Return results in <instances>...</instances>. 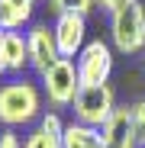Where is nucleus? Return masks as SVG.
<instances>
[{
	"label": "nucleus",
	"mask_w": 145,
	"mask_h": 148,
	"mask_svg": "<svg viewBox=\"0 0 145 148\" xmlns=\"http://www.w3.org/2000/svg\"><path fill=\"white\" fill-rule=\"evenodd\" d=\"M45 97L39 81L32 77H7L0 84V126L3 129H26L42 119Z\"/></svg>",
	"instance_id": "nucleus-1"
},
{
	"label": "nucleus",
	"mask_w": 145,
	"mask_h": 148,
	"mask_svg": "<svg viewBox=\"0 0 145 148\" xmlns=\"http://www.w3.org/2000/svg\"><path fill=\"white\" fill-rule=\"evenodd\" d=\"M110 16V45L119 55H139L145 52V7L142 0H126Z\"/></svg>",
	"instance_id": "nucleus-2"
},
{
	"label": "nucleus",
	"mask_w": 145,
	"mask_h": 148,
	"mask_svg": "<svg viewBox=\"0 0 145 148\" xmlns=\"http://www.w3.org/2000/svg\"><path fill=\"white\" fill-rule=\"evenodd\" d=\"M39 87H42V97L52 110H71L81 93V77H78V64L71 58H58L45 74H39Z\"/></svg>",
	"instance_id": "nucleus-3"
},
{
	"label": "nucleus",
	"mask_w": 145,
	"mask_h": 148,
	"mask_svg": "<svg viewBox=\"0 0 145 148\" xmlns=\"http://www.w3.org/2000/svg\"><path fill=\"white\" fill-rule=\"evenodd\" d=\"M113 110H116V90L110 84L81 87L74 106H71L74 119L78 122H87V126H93V129H103V122L113 116Z\"/></svg>",
	"instance_id": "nucleus-4"
},
{
	"label": "nucleus",
	"mask_w": 145,
	"mask_h": 148,
	"mask_svg": "<svg viewBox=\"0 0 145 148\" xmlns=\"http://www.w3.org/2000/svg\"><path fill=\"white\" fill-rule=\"evenodd\" d=\"M116 48L103 39H90L81 55L74 58L78 64V77H81V87H90V84H110V74H113V61H116Z\"/></svg>",
	"instance_id": "nucleus-5"
},
{
	"label": "nucleus",
	"mask_w": 145,
	"mask_h": 148,
	"mask_svg": "<svg viewBox=\"0 0 145 148\" xmlns=\"http://www.w3.org/2000/svg\"><path fill=\"white\" fill-rule=\"evenodd\" d=\"M26 45H29V71H36V74H45L61 58L55 32H52L48 23H32L26 29Z\"/></svg>",
	"instance_id": "nucleus-6"
},
{
	"label": "nucleus",
	"mask_w": 145,
	"mask_h": 148,
	"mask_svg": "<svg viewBox=\"0 0 145 148\" xmlns=\"http://www.w3.org/2000/svg\"><path fill=\"white\" fill-rule=\"evenodd\" d=\"M52 32H55L61 58H71V61H74L81 55V48L90 42L87 39V16H81V13H61V16H55Z\"/></svg>",
	"instance_id": "nucleus-7"
},
{
	"label": "nucleus",
	"mask_w": 145,
	"mask_h": 148,
	"mask_svg": "<svg viewBox=\"0 0 145 148\" xmlns=\"http://www.w3.org/2000/svg\"><path fill=\"white\" fill-rule=\"evenodd\" d=\"M100 135H103V148H139L129 122V106H116L113 116L103 122Z\"/></svg>",
	"instance_id": "nucleus-8"
},
{
	"label": "nucleus",
	"mask_w": 145,
	"mask_h": 148,
	"mask_svg": "<svg viewBox=\"0 0 145 148\" xmlns=\"http://www.w3.org/2000/svg\"><path fill=\"white\" fill-rule=\"evenodd\" d=\"M39 0H0V29L3 32H23L32 26Z\"/></svg>",
	"instance_id": "nucleus-9"
},
{
	"label": "nucleus",
	"mask_w": 145,
	"mask_h": 148,
	"mask_svg": "<svg viewBox=\"0 0 145 148\" xmlns=\"http://www.w3.org/2000/svg\"><path fill=\"white\" fill-rule=\"evenodd\" d=\"M3 74L19 77L29 68V45H26V32H3Z\"/></svg>",
	"instance_id": "nucleus-10"
},
{
	"label": "nucleus",
	"mask_w": 145,
	"mask_h": 148,
	"mask_svg": "<svg viewBox=\"0 0 145 148\" xmlns=\"http://www.w3.org/2000/svg\"><path fill=\"white\" fill-rule=\"evenodd\" d=\"M61 148H103V135H100V129L87 126V122L71 119V122H65Z\"/></svg>",
	"instance_id": "nucleus-11"
},
{
	"label": "nucleus",
	"mask_w": 145,
	"mask_h": 148,
	"mask_svg": "<svg viewBox=\"0 0 145 148\" xmlns=\"http://www.w3.org/2000/svg\"><path fill=\"white\" fill-rule=\"evenodd\" d=\"M23 148H61V135L42 129L39 122H36V126L29 129V135L23 138Z\"/></svg>",
	"instance_id": "nucleus-12"
},
{
	"label": "nucleus",
	"mask_w": 145,
	"mask_h": 148,
	"mask_svg": "<svg viewBox=\"0 0 145 148\" xmlns=\"http://www.w3.org/2000/svg\"><path fill=\"white\" fill-rule=\"evenodd\" d=\"M48 10H52L55 16L61 13H81V16H90L97 10L93 0H48Z\"/></svg>",
	"instance_id": "nucleus-13"
},
{
	"label": "nucleus",
	"mask_w": 145,
	"mask_h": 148,
	"mask_svg": "<svg viewBox=\"0 0 145 148\" xmlns=\"http://www.w3.org/2000/svg\"><path fill=\"white\" fill-rule=\"evenodd\" d=\"M129 122H132L135 145H139V148H145V97L129 103Z\"/></svg>",
	"instance_id": "nucleus-14"
},
{
	"label": "nucleus",
	"mask_w": 145,
	"mask_h": 148,
	"mask_svg": "<svg viewBox=\"0 0 145 148\" xmlns=\"http://www.w3.org/2000/svg\"><path fill=\"white\" fill-rule=\"evenodd\" d=\"M0 148H23V138L16 129H3L0 132Z\"/></svg>",
	"instance_id": "nucleus-15"
},
{
	"label": "nucleus",
	"mask_w": 145,
	"mask_h": 148,
	"mask_svg": "<svg viewBox=\"0 0 145 148\" xmlns=\"http://www.w3.org/2000/svg\"><path fill=\"white\" fill-rule=\"evenodd\" d=\"M97 3V10H103V13H110V10H116L119 3H126V0H93Z\"/></svg>",
	"instance_id": "nucleus-16"
},
{
	"label": "nucleus",
	"mask_w": 145,
	"mask_h": 148,
	"mask_svg": "<svg viewBox=\"0 0 145 148\" xmlns=\"http://www.w3.org/2000/svg\"><path fill=\"white\" fill-rule=\"evenodd\" d=\"M0 58H3V29H0ZM0 74H3V64H0Z\"/></svg>",
	"instance_id": "nucleus-17"
},
{
	"label": "nucleus",
	"mask_w": 145,
	"mask_h": 148,
	"mask_svg": "<svg viewBox=\"0 0 145 148\" xmlns=\"http://www.w3.org/2000/svg\"><path fill=\"white\" fill-rule=\"evenodd\" d=\"M142 71H145V61H142Z\"/></svg>",
	"instance_id": "nucleus-18"
}]
</instances>
